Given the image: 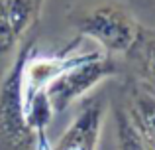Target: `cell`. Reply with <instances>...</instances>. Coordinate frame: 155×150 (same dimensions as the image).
<instances>
[{"label":"cell","instance_id":"4","mask_svg":"<svg viewBox=\"0 0 155 150\" xmlns=\"http://www.w3.org/2000/svg\"><path fill=\"white\" fill-rule=\"evenodd\" d=\"M45 0H0V55L20 47L38 26Z\"/></svg>","mask_w":155,"mask_h":150},{"label":"cell","instance_id":"6","mask_svg":"<svg viewBox=\"0 0 155 150\" xmlns=\"http://www.w3.org/2000/svg\"><path fill=\"white\" fill-rule=\"evenodd\" d=\"M120 99L143 140L155 150V93L134 79L126 83Z\"/></svg>","mask_w":155,"mask_h":150},{"label":"cell","instance_id":"1","mask_svg":"<svg viewBox=\"0 0 155 150\" xmlns=\"http://www.w3.org/2000/svg\"><path fill=\"white\" fill-rule=\"evenodd\" d=\"M69 20L81 38H91L108 55H126L141 30V24L118 0L83 2Z\"/></svg>","mask_w":155,"mask_h":150},{"label":"cell","instance_id":"2","mask_svg":"<svg viewBox=\"0 0 155 150\" xmlns=\"http://www.w3.org/2000/svg\"><path fill=\"white\" fill-rule=\"evenodd\" d=\"M34 51L35 38H26L0 81V150H34L35 136L28 124L24 93V73Z\"/></svg>","mask_w":155,"mask_h":150},{"label":"cell","instance_id":"3","mask_svg":"<svg viewBox=\"0 0 155 150\" xmlns=\"http://www.w3.org/2000/svg\"><path fill=\"white\" fill-rule=\"evenodd\" d=\"M120 73L116 59L112 55L104 54L102 50L94 51H73L63 67L57 71L47 85V97H49L53 111L61 113L87 95L91 89H94L102 79L114 77Z\"/></svg>","mask_w":155,"mask_h":150},{"label":"cell","instance_id":"7","mask_svg":"<svg viewBox=\"0 0 155 150\" xmlns=\"http://www.w3.org/2000/svg\"><path fill=\"white\" fill-rule=\"evenodd\" d=\"M136 73V81L155 93V28L141 26L134 46L124 55Z\"/></svg>","mask_w":155,"mask_h":150},{"label":"cell","instance_id":"5","mask_svg":"<svg viewBox=\"0 0 155 150\" xmlns=\"http://www.w3.org/2000/svg\"><path fill=\"white\" fill-rule=\"evenodd\" d=\"M106 117V99L91 97L83 103L79 115L61 134L53 150H98L100 132Z\"/></svg>","mask_w":155,"mask_h":150},{"label":"cell","instance_id":"8","mask_svg":"<svg viewBox=\"0 0 155 150\" xmlns=\"http://www.w3.org/2000/svg\"><path fill=\"white\" fill-rule=\"evenodd\" d=\"M112 113H114V124H116L118 150H151L149 144L143 140V136L140 134V131L136 128V124L132 123L120 97L114 99Z\"/></svg>","mask_w":155,"mask_h":150}]
</instances>
